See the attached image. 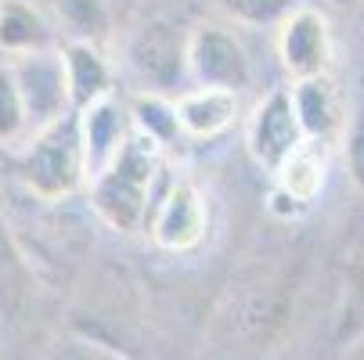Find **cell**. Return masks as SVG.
Returning a JSON list of instances; mask_svg holds the SVG:
<instances>
[{
	"label": "cell",
	"mask_w": 364,
	"mask_h": 360,
	"mask_svg": "<svg viewBox=\"0 0 364 360\" xmlns=\"http://www.w3.org/2000/svg\"><path fill=\"white\" fill-rule=\"evenodd\" d=\"M278 58L292 80L321 76L332 65V33L321 11L296 8L278 26Z\"/></svg>",
	"instance_id": "9c48e42d"
},
{
	"label": "cell",
	"mask_w": 364,
	"mask_h": 360,
	"mask_svg": "<svg viewBox=\"0 0 364 360\" xmlns=\"http://www.w3.org/2000/svg\"><path fill=\"white\" fill-rule=\"evenodd\" d=\"M130 119H134V130L144 133L148 141H155L159 148L173 144L184 130H181V119H177V101H170L166 94L159 90H144L130 101Z\"/></svg>",
	"instance_id": "9a60e30c"
},
{
	"label": "cell",
	"mask_w": 364,
	"mask_h": 360,
	"mask_svg": "<svg viewBox=\"0 0 364 360\" xmlns=\"http://www.w3.org/2000/svg\"><path fill=\"white\" fill-rule=\"evenodd\" d=\"M62 50V65H65V83H69V97L73 109H87L101 97H112V65L101 55L97 43H83V40H65Z\"/></svg>",
	"instance_id": "7c38bea8"
},
{
	"label": "cell",
	"mask_w": 364,
	"mask_h": 360,
	"mask_svg": "<svg viewBox=\"0 0 364 360\" xmlns=\"http://www.w3.org/2000/svg\"><path fill=\"white\" fill-rule=\"evenodd\" d=\"M127 65L144 83V90L166 94L188 72V36L163 18H151L130 36Z\"/></svg>",
	"instance_id": "3957f363"
},
{
	"label": "cell",
	"mask_w": 364,
	"mask_h": 360,
	"mask_svg": "<svg viewBox=\"0 0 364 360\" xmlns=\"http://www.w3.org/2000/svg\"><path fill=\"white\" fill-rule=\"evenodd\" d=\"M18 177L40 202H65L90 184L76 112L36 130L18 148Z\"/></svg>",
	"instance_id": "7a4b0ae2"
},
{
	"label": "cell",
	"mask_w": 364,
	"mask_h": 360,
	"mask_svg": "<svg viewBox=\"0 0 364 360\" xmlns=\"http://www.w3.org/2000/svg\"><path fill=\"white\" fill-rule=\"evenodd\" d=\"M55 18L69 33V40L83 43H105L112 29L109 0H55Z\"/></svg>",
	"instance_id": "2e32d148"
},
{
	"label": "cell",
	"mask_w": 364,
	"mask_h": 360,
	"mask_svg": "<svg viewBox=\"0 0 364 360\" xmlns=\"http://www.w3.org/2000/svg\"><path fill=\"white\" fill-rule=\"evenodd\" d=\"M29 137H33V123H29L22 87L15 80L11 62H0V148L18 151Z\"/></svg>",
	"instance_id": "e0dca14e"
},
{
	"label": "cell",
	"mask_w": 364,
	"mask_h": 360,
	"mask_svg": "<svg viewBox=\"0 0 364 360\" xmlns=\"http://www.w3.org/2000/svg\"><path fill=\"white\" fill-rule=\"evenodd\" d=\"M210 231V205L191 180H173L151 205L148 234L163 252H191Z\"/></svg>",
	"instance_id": "5b68a950"
},
{
	"label": "cell",
	"mask_w": 364,
	"mask_h": 360,
	"mask_svg": "<svg viewBox=\"0 0 364 360\" xmlns=\"http://www.w3.org/2000/svg\"><path fill=\"white\" fill-rule=\"evenodd\" d=\"M76 123H80V141H83V156H87V173L94 180L101 170H109L119 159V151L134 137V126H130L134 119H130V109L112 94V97H101L94 105L80 109Z\"/></svg>",
	"instance_id": "30bf717a"
},
{
	"label": "cell",
	"mask_w": 364,
	"mask_h": 360,
	"mask_svg": "<svg viewBox=\"0 0 364 360\" xmlns=\"http://www.w3.org/2000/svg\"><path fill=\"white\" fill-rule=\"evenodd\" d=\"M303 144H306V137H303L289 90H271L264 101H256V109L245 123V148L259 170L274 173Z\"/></svg>",
	"instance_id": "277c9868"
},
{
	"label": "cell",
	"mask_w": 364,
	"mask_h": 360,
	"mask_svg": "<svg viewBox=\"0 0 364 360\" xmlns=\"http://www.w3.org/2000/svg\"><path fill=\"white\" fill-rule=\"evenodd\" d=\"M289 94H292V105H296V116H299L306 141L325 144V148L343 144L353 105L328 72L310 76V80H292Z\"/></svg>",
	"instance_id": "ba28073f"
},
{
	"label": "cell",
	"mask_w": 364,
	"mask_h": 360,
	"mask_svg": "<svg viewBox=\"0 0 364 360\" xmlns=\"http://www.w3.org/2000/svg\"><path fill=\"white\" fill-rule=\"evenodd\" d=\"M177 119H181V130L195 141L220 137L238 119V94L224 90V87H202L198 83L195 90H184L177 97Z\"/></svg>",
	"instance_id": "8fae6325"
},
{
	"label": "cell",
	"mask_w": 364,
	"mask_h": 360,
	"mask_svg": "<svg viewBox=\"0 0 364 360\" xmlns=\"http://www.w3.org/2000/svg\"><path fill=\"white\" fill-rule=\"evenodd\" d=\"M325 156H328L325 144L306 141L303 148H296L292 156L274 170V187L282 195H289L296 205L310 209L314 198L321 195V187H325V177H328V159Z\"/></svg>",
	"instance_id": "5bb4252c"
},
{
	"label": "cell",
	"mask_w": 364,
	"mask_h": 360,
	"mask_svg": "<svg viewBox=\"0 0 364 360\" xmlns=\"http://www.w3.org/2000/svg\"><path fill=\"white\" fill-rule=\"evenodd\" d=\"M343 151H346V173H350V180L364 191V90L353 101L350 126H346V137H343Z\"/></svg>",
	"instance_id": "d6986e66"
},
{
	"label": "cell",
	"mask_w": 364,
	"mask_h": 360,
	"mask_svg": "<svg viewBox=\"0 0 364 360\" xmlns=\"http://www.w3.org/2000/svg\"><path fill=\"white\" fill-rule=\"evenodd\" d=\"M213 4L238 26L249 29H278L299 4L296 0H213Z\"/></svg>",
	"instance_id": "ac0fdd59"
},
{
	"label": "cell",
	"mask_w": 364,
	"mask_h": 360,
	"mask_svg": "<svg viewBox=\"0 0 364 360\" xmlns=\"http://www.w3.org/2000/svg\"><path fill=\"white\" fill-rule=\"evenodd\" d=\"M159 151H163L159 144L134 130V137L119 151V159L87 184L90 209L112 231L134 234L148 224L151 205H155L151 191H155V180H159V170H163Z\"/></svg>",
	"instance_id": "6da1fadb"
},
{
	"label": "cell",
	"mask_w": 364,
	"mask_h": 360,
	"mask_svg": "<svg viewBox=\"0 0 364 360\" xmlns=\"http://www.w3.org/2000/svg\"><path fill=\"white\" fill-rule=\"evenodd\" d=\"M15 69V80L22 87L26 109H29V123L33 133L65 119L73 109L69 97V83H65V65H62V50H40V55H22V58H8Z\"/></svg>",
	"instance_id": "52a82bcc"
},
{
	"label": "cell",
	"mask_w": 364,
	"mask_h": 360,
	"mask_svg": "<svg viewBox=\"0 0 364 360\" xmlns=\"http://www.w3.org/2000/svg\"><path fill=\"white\" fill-rule=\"evenodd\" d=\"M55 50V26L33 0H0V55L22 58Z\"/></svg>",
	"instance_id": "4fadbf2b"
},
{
	"label": "cell",
	"mask_w": 364,
	"mask_h": 360,
	"mask_svg": "<svg viewBox=\"0 0 364 360\" xmlns=\"http://www.w3.org/2000/svg\"><path fill=\"white\" fill-rule=\"evenodd\" d=\"M339 360H364V335H360V339H353V342L339 353Z\"/></svg>",
	"instance_id": "ffe728a7"
},
{
	"label": "cell",
	"mask_w": 364,
	"mask_h": 360,
	"mask_svg": "<svg viewBox=\"0 0 364 360\" xmlns=\"http://www.w3.org/2000/svg\"><path fill=\"white\" fill-rule=\"evenodd\" d=\"M336 8H353V4H360V0H332Z\"/></svg>",
	"instance_id": "44dd1931"
},
{
	"label": "cell",
	"mask_w": 364,
	"mask_h": 360,
	"mask_svg": "<svg viewBox=\"0 0 364 360\" xmlns=\"http://www.w3.org/2000/svg\"><path fill=\"white\" fill-rule=\"evenodd\" d=\"M188 72L202 87L242 90L252 83V62L242 40L224 26H195L188 33Z\"/></svg>",
	"instance_id": "8992f818"
}]
</instances>
